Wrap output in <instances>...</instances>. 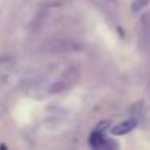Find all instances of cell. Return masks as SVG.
Returning a JSON list of instances; mask_svg holds the SVG:
<instances>
[{
  "label": "cell",
  "mask_w": 150,
  "mask_h": 150,
  "mask_svg": "<svg viewBox=\"0 0 150 150\" xmlns=\"http://www.w3.org/2000/svg\"><path fill=\"white\" fill-rule=\"evenodd\" d=\"M107 126H108V123H100V124L97 126V129H94V132L91 134V137H89V145H91L92 149H95V150L105 149L107 137L103 136L102 129H103V127H107Z\"/></svg>",
  "instance_id": "cell-1"
},
{
  "label": "cell",
  "mask_w": 150,
  "mask_h": 150,
  "mask_svg": "<svg viewBox=\"0 0 150 150\" xmlns=\"http://www.w3.org/2000/svg\"><path fill=\"white\" fill-rule=\"evenodd\" d=\"M149 2L150 0H132V4H131V11H132V13H137V11H140L142 8L147 7Z\"/></svg>",
  "instance_id": "cell-3"
},
{
  "label": "cell",
  "mask_w": 150,
  "mask_h": 150,
  "mask_svg": "<svg viewBox=\"0 0 150 150\" xmlns=\"http://www.w3.org/2000/svg\"><path fill=\"white\" fill-rule=\"evenodd\" d=\"M103 2H105V4H107V5H116V0H103Z\"/></svg>",
  "instance_id": "cell-4"
},
{
  "label": "cell",
  "mask_w": 150,
  "mask_h": 150,
  "mask_svg": "<svg viewBox=\"0 0 150 150\" xmlns=\"http://www.w3.org/2000/svg\"><path fill=\"white\" fill-rule=\"evenodd\" d=\"M136 126H137V120H126L124 123L115 126L113 129H111V134H113V136H124V134L131 132Z\"/></svg>",
  "instance_id": "cell-2"
}]
</instances>
